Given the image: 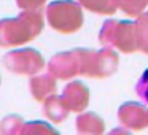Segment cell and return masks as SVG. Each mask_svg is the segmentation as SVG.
Wrapping results in <instances>:
<instances>
[{
  "instance_id": "cell-12",
  "label": "cell",
  "mask_w": 148,
  "mask_h": 135,
  "mask_svg": "<svg viewBox=\"0 0 148 135\" xmlns=\"http://www.w3.org/2000/svg\"><path fill=\"white\" fill-rule=\"evenodd\" d=\"M135 26V43H137V51L148 54V16L147 13H142L137 16Z\"/></svg>"
},
{
  "instance_id": "cell-5",
  "label": "cell",
  "mask_w": 148,
  "mask_h": 135,
  "mask_svg": "<svg viewBox=\"0 0 148 135\" xmlns=\"http://www.w3.org/2000/svg\"><path fill=\"white\" fill-rule=\"evenodd\" d=\"M3 65L10 72L18 75H32L40 73L45 67V61H43L42 54L37 49L32 48H23V49H13V51L7 52L2 59Z\"/></svg>"
},
{
  "instance_id": "cell-6",
  "label": "cell",
  "mask_w": 148,
  "mask_h": 135,
  "mask_svg": "<svg viewBox=\"0 0 148 135\" xmlns=\"http://www.w3.org/2000/svg\"><path fill=\"white\" fill-rule=\"evenodd\" d=\"M118 119L126 129L142 130L148 127V105L138 102H126L118 110Z\"/></svg>"
},
{
  "instance_id": "cell-11",
  "label": "cell",
  "mask_w": 148,
  "mask_h": 135,
  "mask_svg": "<svg viewBox=\"0 0 148 135\" xmlns=\"http://www.w3.org/2000/svg\"><path fill=\"white\" fill-rule=\"evenodd\" d=\"M77 130L78 134H89V135L103 134L105 122L97 113H92V111L81 113L77 118Z\"/></svg>"
},
{
  "instance_id": "cell-8",
  "label": "cell",
  "mask_w": 148,
  "mask_h": 135,
  "mask_svg": "<svg viewBox=\"0 0 148 135\" xmlns=\"http://www.w3.org/2000/svg\"><path fill=\"white\" fill-rule=\"evenodd\" d=\"M61 97L67 105L69 111L81 113L89 103V89L81 81H70L64 87V92Z\"/></svg>"
},
{
  "instance_id": "cell-17",
  "label": "cell",
  "mask_w": 148,
  "mask_h": 135,
  "mask_svg": "<svg viewBox=\"0 0 148 135\" xmlns=\"http://www.w3.org/2000/svg\"><path fill=\"white\" fill-rule=\"evenodd\" d=\"M135 92H137L138 99L145 105H148V70H145L142 76L138 78L137 84H135Z\"/></svg>"
},
{
  "instance_id": "cell-15",
  "label": "cell",
  "mask_w": 148,
  "mask_h": 135,
  "mask_svg": "<svg viewBox=\"0 0 148 135\" xmlns=\"http://www.w3.org/2000/svg\"><path fill=\"white\" fill-rule=\"evenodd\" d=\"M19 134L21 135H32V134L43 135V134H58V132H56L49 124H46V122L34 121V122H27V124L24 122L21 130H19Z\"/></svg>"
},
{
  "instance_id": "cell-18",
  "label": "cell",
  "mask_w": 148,
  "mask_h": 135,
  "mask_svg": "<svg viewBox=\"0 0 148 135\" xmlns=\"http://www.w3.org/2000/svg\"><path fill=\"white\" fill-rule=\"evenodd\" d=\"M45 2L46 0H16V5L19 10H38Z\"/></svg>"
},
{
  "instance_id": "cell-9",
  "label": "cell",
  "mask_w": 148,
  "mask_h": 135,
  "mask_svg": "<svg viewBox=\"0 0 148 135\" xmlns=\"http://www.w3.org/2000/svg\"><path fill=\"white\" fill-rule=\"evenodd\" d=\"M56 87H58L56 78L53 76L49 72L48 73H43V75H38V73L32 75V78H30V81H29L30 92H32L34 99L38 100V102H43L48 95L54 94Z\"/></svg>"
},
{
  "instance_id": "cell-13",
  "label": "cell",
  "mask_w": 148,
  "mask_h": 135,
  "mask_svg": "<svg viewBox=\"0 0 148 135\" xmlns=\"http://www.w3.org/2000/svg\"><path fill=\"white\" fill-rule=\"evenodd\" d=\"M81 8L96 14H115L118 10L113 0H77Z\"/></svg>"
},
{
  "instance_id": "cell-7",
  "label": "cell",
  "mask_w": 148,
  "mask_h": 135,
  "mask_svg": "<svg viewBox=\"0 0 148 135\" xmlns=\"http://www.w3.org/2000/svg\"><path fill=\"white\" fill-rule=\"evenodd\" d=\"M48 72L54 78H59V80H72L77 75H80L78 57H77L75 49L62 51L59 54L53 56L48 64Z\"/></svg>"
},
{
  "instance_id": "cell-2",
  "label": "cell",
  "mask_w": 148,
  "mask_h": 135,
  "mask_svg": "<svg viewBox=\"0 0 148 135\" xmlns=\"http://www.w3.org/2000/svg\"><path fill=\"white\" fill-rule=\"evenodd\" d=\"M75 52L78 57V68L81 76L108 78L116 72L119 64L118 52H115V49L108 46H103L100 51L77 48Z\"/></svg>"
},
{
  "instance_id": "cell-19",
  "label": "cell",
  "mask_w": 148,
  "mask_h": 135,
  "mask_svg": "<svg viewBox=\"0 0 148 135\" xmlns=\"http://www.w3.org/2000/svg\"><path fill=\"white\" fill-rule=\"evenodd\" d=\"M145 13H147V16H148V8H147V11H145Z\"/></svg>"
},
{
  "instance_id": "cell-14",
  "label": "cell",
  "mask_w": 148,
  "mask_h": 135,
  "mask_svg": "<svg viewBox=\"0 0 148 135\" xmlns=\"http://www.w3.org/2000/svg\"><path fill=\"white\" fill-rule=\"evenodd\" d=\"M113 2H115L116 8H119L129 16L135 18L143 11H147L148 8V0H113Z\"/></svg>"
},
{
  "instance_id": "cell-1",
  "label": "cell",
  "mask_w": 148,
  "mask_h": 135,
  "mask_svg": "<svg viewBox=\"0 0 148 135\" xmlns=\"http://www.w3.org/2000/svg\"><path fill=\"white\" fill-rule=\"evenodd\" d=\"M43 30L42 10H23L18 18L0 19V46L10 48L34 40Z\"/></svg>"
},
{
  "instance_id": "cell-16",
  "label": "cell",
  "mask_w": 148,
  "mask_h": 135,
  "mask_svg": "<svg viewBox=\"0 0 148 135\" xmlns=\"http://www.w3.org/2000/svg\"><path fill=\"white\" fill-rule=\"evenodd\" d=\"M24 124V119L21 116L10 115L0 122V134H19L21 127Z\"/></svg>"
},
{
  "instance_id": "cell-3",
  "label": "cell",
  "mask_w": 148,
  "mask_h": 135,
  "mask_svg": "<svg viewBox=\"0 0 148 135\" xmlns=\"http://www.w3.org/2000/svg\"><path fill=\"white\" fill-rule=\"evenodd\" d=\"M46 21L61 33L78 32L83 26V8L78 2L56 0L46 7Z\"/></svg>"
},
{
  "instance_id": "cell-10",
  "label": "cell",
  "mask_w": 148,
  "mask_h": 135,
  "mask_svg": "<svg viewBox=\"0 0 148 135\" xmlns=\"http://www.w3.org/2000/svg\"><path fill=\"white\" fill-rule=\"evenodd\" d=\"M69 108L61 95L51 94L43 100V115L54 122H62L69 116Z\"/></svg>"
},
{
  "instance_id": "cell-4",
  "label": "cell",
  "mask_w": 148,
  "mask_h": 135,
  "mask_svg": "<svg viewBox=\"0 0 148 135\" xmlns=\"http://www.w3.org/2000/svg\"><path fill=\"white\" fill-rule=\"evenodd\" d=\"M99 42L102 46L118 49L119 52H124V54H132L137 51L134 22L107 19L99 32Z\"/></svg>"
}]
</instances>
